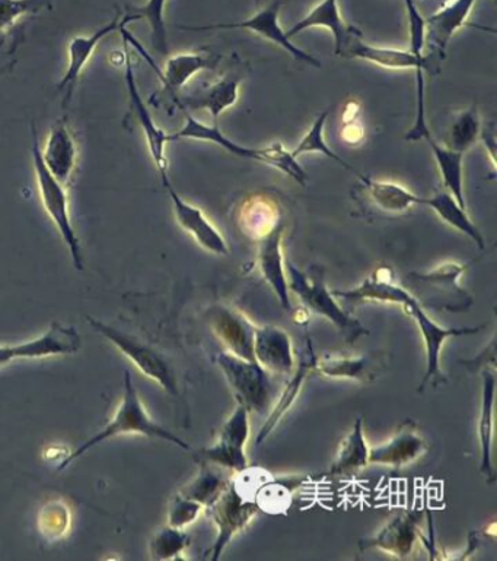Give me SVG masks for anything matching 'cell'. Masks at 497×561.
Returning a JSON list of instances; mask_svg holds the SVG:
<instances>
[{
    "instance_id": "cell-1",
    "label": "cell",
    "mask_w": 497,
    "mask_h": 561,
    "mask_svg": "<svg viewBox=\"0 0 497 561\" xmlns=\"http://www.w3.org/2000/svg\"><path fill=\"white\" fill-rule=\"evenodd\" d=\"M260 469L246 468L245 472L233 474L231 481L223 493L206 509L210 520L214 521L218 537L210 548V559H220L225 548L231 544L238 534L252 524L260 508L256 500V491L266 473L263 472L260 482H257Z\"/></svg>"
},
{
    "instance_id": "cell-2",
    "label": "cell",
    "mask_w": 497,
    "mask_h": 561,
    "mask_svg": "<svg viewBox=\"0 0 497 561\" xmlns=\"http://www.w3.org/2000/svg\"><path fill=\"white\" fill-rule=\"evenodd\" d=\"M121 434H141L149 439L166 440V442L175 444V446L184 449V451L192 449L179 435L171 433L170 430L159 426L158 422H155L149 417L140 394H137L131 373L124 371L123 396H121V403L119 408H117L114 417L98 433H95L93 438L82 443L75 452L64 457L62 464L59 465L58 472H63L66 466L71 465L73 461L80 459L90 449Z\"/></svg>"
},
{
    "instance_id": "cell-3",
    "label": "cell",
    "mask_w": 497,
    "mask_h": 561,
    "mask_svg": "<svg viewBox=\"0 0 497 561\" xmlns=\"http://www.w3.org/2000/svg\"><path fill=\"white\" fill-rule=\"evenodd\" d=\"M341 58L362 59L387 69H413L416 72V120L405 135V140L413 142L423 140V138L427 140L431 136L429 127L426 122L425 103V72L431 69V59L419 58L410 50L367 45L363 40L361 32L352 25H350L348 38H346L343 50H341Z\"/></svg>"
},
{
    "instance_id": "cell-4",
    "label": "cell",
    "mask_w": 497,
    "mask_h": 561,
    "mask_svg": "<svg viewBox=\"0 0 497 561\" xmlns=\"http://www.w3.org/2000/svg\"><path fill=\"white\" fill-rule=\"evenodd\" d=\"M471 265L473 262H447L425 274L410 272L405 276L408 290L423 309L466 312L474 299L460 286V278Z\"/></svg>"
},
{
    "instance_id": "cell-5",
    "label": "cell",
    "mask_w": 497,
    "mask_h": 561,
    "mask_svg": "<svg viewBox=\"0 0 497 561\" xmlns=\"http://www.w3.org/2000/svg\"><path fill=\"white\" fill-rule=\"evenodd\" d=\"M216 362L223 371L237 403L244 405L250 414L265 416L274 407L278 396L274 374L263 369L256 361L244 360L228 351L219 353Z\"/></svg>"
},
{
    "instance_id": "cell-6",
    "label": "cell",
    "mask_w": 497,
    "mask_h": 561,
    "mask_svg": "<svg viewBox=\"0 0 497 561\" xmlns=\"http://www.w3.org/2000/svg\"><path fill=\"white\" fill-rule=\"evenodd\" d=\"M32 131V157L34 172H36L38 192H40L41 204L45 206L47 215L58 228L59 235L62 236L64 244L71 254L73 266L76 271H84V254H82V246L80 237H77L75 227H73L71 211H69V200L66 186L60 183L58 179L49 171L41 158V146L38 142V133L33 124Z\"/></svg>"
},
{
    "instance_id": "cell-7",
    "label": "cell",
    "mask_w": 497,
    "mask_h": 561,
    "mask_svg": "<svg viewBox=\"0 0 497 561\" xmlns=\"http://www.w3.org/2000/svg\"><path fill=\"white\" fill-rule=\"evenodd\" d=\"M289 274V291L295 293L300 297L302 306L310 313L318 314L337 327L348 339L349 344L366 335L367 331L362 323L350 317L348 312L336 301V297L328 290L322 274H310L301 271L300 267L287 263Z\"/></svg>"
},
{
    "instance_id": "cell-8",
    "label": "cell",
    "mask_w": 497,
    "mask_h": 561,
    "mask_svg": "<svg viewBox=\"0 0 497 561\" xmlns=\"http://www.w3.org/2000/svg\"><path fill=\"white\" fill-rule=\"evenodd\" d=\"M86 321L93 326L94 331L102 335L108 343L114 345L128 360H131L133 366L142 371L146 378L153 379L163 391L179 398L180 391L175 371L172 370L170 362L161 353L149 347L148 344L141 343L135 336L124 334V332L116 330V327L107 325L98 319L86 318Z\"/></svg>"
},
{
    "instance_id": "cell-9",
    "label": "cell",
    "mask_w": 497,
    "mask_h": 561,
    "mask_svg": "<svg viewBox=\"0 0 497 561\" xmlns=\"http://www.w3.org/2000/svg\"><path fill=\"white\" fill-rule=\"evenodd\" d=\"M181 140H194L211 142L219 145L220 148L227 150L228 153L237 155V157L254 159V162L267 164L278 168V170L288 175L295 167V158L292 157L291 151L284 148L282 144L276 142L266 148H246L229 140L220 132L219 124H206L201 120L194 119L192 115L185 114L184 127L179 132L170 133V142Z\"/></svg>"
},
{
    "instance_id": "cell-10",
    "label": "cell",
    "mask_w": 497,
    "mask_h": 561,
    "mask_svg": "<svg viewBox=\"0 0 497 561\" xmlns=\"http://www.w3.org/2000/svg\"><path fill=\"white\" fill-rule=\"evenodd\" d=\"M403 309L404 312L417 323L419 331H421L422 334L423 344H425L426 348L427 369L425 377H423L421 387H419V391L422 392L423 390H426L431 382L438 385V383L445 381L443 371H440V351H443L445 341L448 338H457V336L478 334V332L483 330L484 325L475 327L439 326L438 323L432 321V319L427 317L425 309L419 305L417 300H414L413 303L405 306Z\"/></svg>"
},
{
    "instance_id": "cell-11",
    "label": "cell",
    "mask_w": 497,
    "mask_h": 561,
    "mask_svg": "<svg viewBox=\"0 0 497 561\" xmlns=\"http://www.w3.org/2000/svg\"><path fill=\"white\" fill-rule=\"evenodd\" d=\"M391 356L384 349L362 354V356H332L324 354L315 358L314 371L322 377L343 379L367 385L377 381L390 366Z\"/></svg>"
},
{
    "instance_id": "cell-12",
    "label": "cell",
    "mask_w": 497,
    "mask_h": 561,
    "mask_svg": "<svg viewBox=\"0 0 497 561\" xmlns=\"http://www.w3.org/2000/svg\"><path fill=\"white\" fill-rule=\"evenodd\" d=\"M423 515L425 513L419 509L400 512L377 535L362 539L359 548L362 551L378 550L399 559H408L413 554L414 547L422 537Z\"/></svg>"
},
{
    "instance_id": "cell-13",
    "label": "cell",
    "mask_w": 497,
    "mask_h": 561,
    "mask_svg": "<svg viewBox=\"0 0 497 561\" xmlns=\"http://www.w3.org/2000/svg\"><path fill=\"white\" fill-rule=\"evenodd\" d=\"M207 322L219 343L233 356L254 360L253 344L256 326L240 310L227 305H216L207 310Z\"/></svg>"
},
{
    "instance_id": "cell-14",
    "label": "cell",
    "mask_w": 497,
    "mask_h": 561,
    "mask_svg": "<svg viewBox=\"0 0 497 561\" xmlns=\"http://www.w3.org/2000/svg\"><path fill=\"white\" fill-rule=\"evenodd\" d=\"M282 8V2L276 0L270 3L269 7L263 8L252 19L242 21V23L233 24H214V25H202V27H181L183 29H190V32H210V29H248V32L260 34L262 37L267 40L276 43L280 47H283L288 53H291L293 58L311 64L314 68H322L323 64L308 51L302 50L301 47L293 45L291 38H288L287 32L279 24V12Z\"/></svg>"
},
{
    "instance_id": "cell-15",
    "label": "cell",
    "mask_w": 497,
    "mask_h": 561,
    "mask_svg": "<svg viewBox=\"0 0 497 561\" xmlns=\"http://www.w3.org/2000/svg\"><path fill=\"white\" fill-rule=\"evenodd\" d=\"M135 21L137 20L131 14L117 15L111 23L104 25V27L90 34V36L75 37L69 43L66 72H64L62 81L59 82L58 86L59 93H63V109H68L69 103L72 102L73 91L76 88L81 73L84 71L86 63L89 62V59L93 58L94 51L97 50L99 43L110 36L111 33L123 27V25L135 23Z\"/></svg>"
},
{
    "instance_id": "cell-16",
    "label": "cell",
    "mask_w": 497,
    "mask_h": 561,
    "mask_svg": "<svg viewBox=\"0 0 497 561\" xmlns=\"http://www.w3.org/2000/svg\"><path fill=\"white\" fill-rule=\"evenodd\" d=\"M162 184L163 188H166L168 196H170L172 210H174L179 226L183 228L184 231H187L207 252L218 254V256L228 254L229 248L227 241H225L218 228L210 223V219L203 214V211L185 202L183 198L177 193L175 189L172 188L168 177H162Z\"/></svg>"
},
{
    "instance_id": "cell-17",
    "label": "cell",
    "mask_w": 497,
    "mask_h": 561,
    "mask_svg": "<svg viewBox=\"0 0 497 561\" xmlns=\"http://www.w3.org/2000/svg\"><path fill=\"white\" fill-rule=\"evenodd\" d=\"M124 80H126L129 102L133 115L136 116L137 122L142 127V131L145 133L146 144L150 151V157H153L155 167L162 177H168V159L166 155V146L170 142V133L162 131L161 128L155 123L153 116H150L148 107H146L144 100H142L140 88L136 85L135 72H133V64L131 62V53H129L128 43L124 41Z\"/></svg>"
},
{
    "instance_id": "cell-18",
    "label": "cell",
    "mask_w": 497,
    "mask_h": 561,
    "mask_svg": "<svg viewBox=\"0 0 497 561\" xmlns=\"http://www.w3.org/2000/svg\"><path fill=\"white\" fill-rule=\"evenodd\" d=\"M337 299L348 301L350 305L377 301V303L399 305L401 308L413 303L414 297L404 286L395 280L392 271L387 266H379L372 272V275L363 279L357 287L348 291H331Z\"/></svg>"
},
{
    "instance_id": "cell-19",
    "label": "cell",
    "mask_w": 497,
    "mask_h": 561,
    "mask_svg": "<svg viewBox=\"0 0 497 561\" xmlns=\"http://www.w3.org/2000/svg\"><path fill=\"white\" fill-rule=\"evenodd\" d=\"M253 353L254 360L274 377H284L295 370L292 339L282 327L256 326Z\"/></svg>"
},
{
    "instance_id": "cell-20",
    "label": "cell",
    "mask_w": 497,
    "mask_h": 561,
    "mask_svg": "<svg viewBox=\"0 0 497 561\" xmlns=\"http://www.w3.org/2000/svg\"><path fill=\"white\" fill-rule=\"evenodd\" d=\"M427 452V442L416 422L404 421L388 442L369 449V464L403 468Z\"/></svg>"
},
{
    "instance_id": "cell-21",
    "label": "cell",
    "mask_w": 497,
    "mask_h": 561,
    "mask_svg": "<svg viewBox=\"0 0 497 561\" xmlns=\"http://www.w3.org/2000/svg\"><path fill=\"white\" fill-rule=\"evenodd\" d=\"M315 358H317V356H315L314 353L313 341H311V338H306V347L304 353H302L300 366L292 371L287 385H284L279 396H276L278 399H276V404L271 407L265 425H263L260 431H258L256 438L257 446L274 433V430L279 426V422L283 420V417L287 416L289 409H291L293 404L296 403L298 396H300L306 379H308L310 374L314 371Z\"/></svg>"
},
{
    "instance_id": "cell-22",
    "label": "cell",
    "mask_w": 497,
    "mask_h": 561,
    "mask_svg": "<svg viewBox=\"0 0 497 561\" xmlns=\"http://www.w3.org/2000/svg\"><path fill=\"white\" fill-rule=\"evenodd\" d=\"M284 235V223H280L269 236L258 241V263H260L262 275L266 283L282 305L284 310L291 312L292 301L289 296L288 276L284 271V259L282 240Z\"/></svg>"
},
{
    "instance_id": "cell-23",
    "label": "cell",
    "mask_w": 497,
    "mask_h": 561,
    "mask_svg": "<svg viewBox=\"0 0 497 561\" xmlns=\"http://www.w3.org/2000/svg\"><path fill=\"white\" fill-rule=\"evenodd\" d=\"M41 158L60 183L69 184L76 167L77 146L66 119H58L51 127Z\"/></svg>"
},
{
    "instance_id": "cell-24",
    "label": "cell",
    "mask_w": 497,
    "mask_h": 561,
    "mask_svg": "<svg viewBox=\"0 0 497 561\" xmlns=\"http://www.w3.org/2000/svg\"><path fill=\"white\" fill-rule=\"evenodd\" d=\"M474 5L475 0H452L426 20V40L429 38L439 59L445 58L449 41L458 29L464 27Z\"/></svg>"
},
{
    "instance_id": "cell-25",
    "label": "cell",
    "mask_w": 497,
    "mask_h": 561,
    "mask_svg": "<svg viewBox=\"0 0 497 561\" xmlns=\"http://www.w3.org/2000/svg\"><path fill=\"white\" fill-rule=\"evenodd\" d=\"M71 349V339L62 326L51 325L36 339L15 345H0V366L10 365L21 358H47L66 356Z\"/></svg>"
},
{
    "instance_id": "cell-26",
    "label": "cell",
    "mask_w": 497,
    "mask_h": 561,
    "mask_svg": "<svg viewBox=\"0 0 497 561\" xmlns=\"http://www.w3.org/2000/svg\"><path fill=\"white\" fill-rule=\"evenodd\" d=\"M482 405H480L478 416V442H480V469L488 481H495V468L492 462L493 427H495V395L496 378L493 371L486 369L482 371Z\"/></svg>"
},
{
    "instance_id": "cell-27",
    "label": "cell",
    "mask_w": 497,
    "mask_h": 561,
    "mask_svg": "<svg viewBox=\"0 0 497 561\" xmlns=\"http://www.w3.org/2000/svg\"><path fill=\"white\" fill-rule=\"evenodd\" d=\"M219 62V56L198 53V51L172 56L167 60L166 69L161 72L163 89L175 97L196 73L202 72L203 69H215Z\"/></svg>"
},
{
    "instance_id": "cell-28",
    "label": "cell",
    "mask_w": 497,
    "mask_h": 561,
    "mask_svg": "<svg viewBox=\"0 0 497 561\" xmlns=\"http://www.w3.org/2000/svg\"><path fill=\"white\" fill-rule=\"evenodd\" d=\"M240 84V77L233 75L225 76L223 80L216 82V84L209 86L203 93L179 100V105L181 107L184 106L185 109L207 110L211 118H214V123L218 124L219 116L223 111L231 109L238 102Z\"/></svg>"
},
{
    "instance_id": "cell-29",
    "label": "cell",
    "mask_w": 497,
    "mask_h": 561,
    "mask_svg": "<svg viewBox=\"0 0 497 561\" xmlns=\"http://www.w3.org/2000/svg\"><path fill=\"white\" fill-rule=\"evenodd\" d=\"M310 28L330 29L332 38H335V55L341 56L350 25L341 19L339 0H323L314 10L310 11L308 15L298 21L291 29H288L287 36L292 40L293 36H298V34Z\"/></svg>"
},
{
    "instance_id": "cell-30",
    "label": "cell",
    "mask_w": 497,
    "mask_h": 561,
    "mask_svg": "<svg viewBox=\"0 0 497 561\" xmlns=\"http://www.w3.org/2000/svg\"><path fill=\"white\" fill-rule=\"evenodd\" d=\"M283 223L278 202L266 198H253L242 205L238 226L250 239L260 241Z\"/></svg>"
},
{
    "instance_id": "cell-31",
    "label": "cell",
    "mask_w": 497,
    "mask_h": 561,
    "mask_svg": "<svg viewBox=\"0 0 497 561\" xmlns=\"http://www.w3.org/2000/svg\"><path fill=\"white\" fill-rule=\"evenodd\" d=\"M198 464H201V469H198L197 476L189 481L179 493L202 504L206 511L227 489L233 474L220 466L207 464V462H198Z\"/></svg>"
},
{
    "instance_id": "cell-32",
    "label": "cell",
    "mask_w": 497,
    "mask_h": 561,
    "mask_svg": "<svg viewBox=\"0 0 497 561\" xmlns=\"http://www.w3.org/2000/svg\"><path fill=\"white\" fill-rule=\"evenodd\" d=\"M356 177L365 186L372 202L384 213L401 214L414 205H422L423 198L414 195L404 186L392 183V181L369 179L359 172Z\"/></svg>"
},
{
    "instance_id": "cell-33",
    "label": "cell",
    "mask_w": 497,
    "mask_h": 561,
    "mask_svg": "<svg viewBox=\"0 0 497 561\" xmlns=\"http://www.w3.org/2000/svg\"><path fill=\"white\" fill-rule=\"evenodd\" d=\"M369 449L365 433H363V420L357 418L353 429L340 443L336 459L331 464V476H343V474L359 473L367 468L371 465Z\"/></svg>"
},
{
    "instance_id": "cell-34",
    "label": "cell",
    "mask_w": 497,
    "mask_h": 561,
    "mask_svg": "<svg viewBox=\"0 0 497 561\" xmlns=\"http://www.w3.org/2000/svg\"><path fill=\"white\" fill-rule=\"evenodd\" d=\"M422 205L434 210V213L444 223L469 237L478 246V249H484V246H486L482 232H480L475 224L471 222L469 214H466V208L458 204L456 198L449 195L448 192L435 193L434 196L427 198V200L423 198Z\"/></svg>"
},
{
    "instance_id": "cell-35",
    "label": "cell",
    "mask_w": 497,
    "mask_h": 561,
    "mask_svg": "<svg viewBox=\"0 0 497 561\" xmlns=\"http://www.w3.org/2000/svg\"><path fill=\"white\" fill-rule=\"evenodd\" d=\"M426 141L431 145L436 164H438L445 189H447L449 195L456 198L458 204L466 208L464 186H462V159H464V154L438 144L432 136L427 138Z\"/></svg>"
},
{
    "instance_id": "cell-36",
    "label": "cell",
    "mask_w": 497,
    "mask_h": 561,
    "mask_svg": "<svg viewBox=\"0 0 497 561\" xmlns=\"http://www.w3.org/2000/svg\"><path fill=\"white\" fill-rule=\"evenodd\" d=\"M480 133H482L480 115L477 106L473 105L456 116L451 128H449L445 146L465 154L478 141Z\"/></svg>"
},
{
    "instance_id": "cell-37",
    "label": "cell",
    "mask_w": 497,
    "mask_h": 561,
    "mask_svg": "<svg viewBox=\"0 0 497 561\" xmlns=\"http://www.w3.org/2000/svg\"><path fill=\"white\" fill-rule=\"evenodd\" d=\"M190 546H192V539L184 529L167 525L150 538L149 552L154 560H179L183 559Z\"/></svg>"
},
{
    "instance_id": "cell-38",
    "label": "cell",
    "mask_w": 497,
    "mask_h": 561,
    "mask_svg": "<svg viewBox=\"0 0 497 561\" xmlns=\"http://www.w3.org/2000/svg\"><path fill=\"white\" fill-rule=\"evenodd\" d=\"M166 5L167 0H148L144 7H131L126 11V14L135 16L137 21H148L154 49L162 56H167L168 51H170L166 19H163Z\"/></svg>"
},
{
    "instance_id": "cell-39",
    "label": "cell",
    "mask_w": 497,
    "mask_h": 561,
    "mask_svg": "<svg viewBox=\"0 0 497 561\" xmlns=\"http://www.w3.org/2000/svg\"><path fill=\"white\" fill-rule=\"evenodd\" d=\"M194 459L220 466V468L228 469L232 474L245 472L250 466L245 449L231 446V444L219 442V440L211 446L198 449L194 453Z\"/></svg>"
},
{
    "instance_id": "cell-40",
    "label": "cell",
    "mask_w": 497,
    "mask_h": 561,
    "mask_svg": "<svg viewBox=\"0 0 497 561\" xmlns=\"http://www.w3.org/2000/svg\"><path fill=\"white\" fill-rule=\"evenodd\" d=\"M328 116H330V110H324L323 114L315 119L313 127L305 133V136L302 138L296 148L291 151V153L295 158H300L301 155L304 154L319 153L326 155V157L332 159V162L340 164L346 170L353 171L354 175H357V171L354 170L352 166H349L343 158L339 157V155L327 145L326 140H324V129H326Z\"/></svg>"
},
{
    "instance_id": "cell-41",
    "label": "cell",
    "mask_w": 497,
    "mask_h": 561,
    "mask_svg": "<svg viewBox=\"0 0 497 561\" xmlns=\"http://www.w3.org/2000/svg\"><path fill=\"white\" fill-rule=\"evenodd\" d=\"M51 0H0V37L28 15L50 10Z\"/></svg>"
},
{
    "instance_id": "cell-42",
    "label": "cell",
    "mask_w": 497,
    "mask_h": 561,
    "mask_svg": "<svg viewBox=\"0 0 497 561\" xmlns=\"http://www.w3.org/2000/svg\"><path fill=\"white\" fill-rule=\"evenodd\" d=\"M250 439V411L244 405L237 404L231 417L225 421L219 431V442L231 444V446L245 449Z\"/></svg>"
},
{
    "instance_id": "cell-43",
    "label": "cell",
    "mask_w": 497,
    "mask_h": 561,
    "mask_svg": "<svg viewBox=\"0 0 497 561\" xmlns=\"http://www.w3.org/2000/svg\"><path fill=\"white\" fill-rule=\"evenodd\" d=\"M203 512H205V508L202 504L177 493L168 506V525L180 529L187 528L201 517Z\"/></svg>"
},
{
    "instance_id": "cell-44",
    "label": "cell",
    "mask_w": 497,
    "mask_h": 561,
    "mask_svg": "<svg viewBox=\"0 0 497 561\" xmlns=\"http://www.w3.org/2000/svg\"><path fill=\"white\" fill-rule=\"evenodd\" d=\"M71 516L62 502H51L40 513V529L49 538H60L69 529Z\"/></svg>"
},
{
    "instance_id": "cell-45",
    "label": "cell",
    "mask_w": 497,
    "mask_h": 561,
    "mask_svg": "<svg viewBox=\"0 0 497 561\" xmlns=\"http://www.w3.org/2000/svg\"><path fill=\"white\" fill-rule=\"evenodd\" d=\"M495 362L496 341L495 338H492L490 344H488L477 357H474L473 360L461 361V365L466 367V370H469L470 373H475V371L486 370L487 366H492L493 369H495Z\"/></svg>"
}]
</instances>
